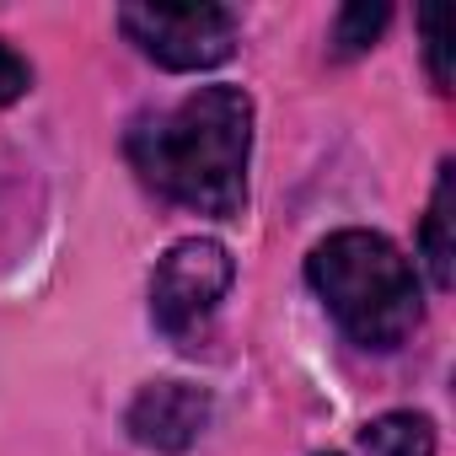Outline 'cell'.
<instances>
[{
    "label": "cell",
    "instance_id": "6da1fadb",
    "mask_svg": "<svg viewBox=\"0 0 456 456\" xmlns=\"http://www.w3.org/2000/svg\"><path fill=\"white\" fill-rule=\"evenodd\" d=\"M253 97L242 86H199L177 108L129 129L134 172L172 204L232 220L248 204Z\"/></svg>",
    "mask_w": 456,
    "mask_h": 456
},
{
    "label": "cell",
    "instance_id": "7a4b0ae2",
    "mask_svg": "<svg viewBox=\"0 0 456 456\" xmlns=\"http://www.w3.org/2000/svg\"><path fill=\"white\" fill-rule=\"evenodd\" d=\"M306 280L360 349H397L424 317L413 264L376 232H333L317 242Z\"/></svg>",
    "mask_w": 456,
    "mask_h": 456
},
{
    "label": "cell",
    "instance_id": "3957f363",
    "mask_svg": "<svg viewBox=\"0 0 456 456\" xmlns=\"http://www.w3.org/2000/svg\"><path fill=\"white\" fill-rule=\"evenodd\" d=\"M237 280V264L220 242L209 237H188L177 248H167V258L151 274V317L167 338H193L225 301Z\"/></svg>",
    "mask_w": 456,
    "mask_h": 456
},
{
    "label": "cell",
    "instance_id": "277c9868",
    "mask_svg": "<svg viewBox=\"0 0 456 456\" xmlns=\"http://www.w3.org/2000/svg\"><path fill=\"white\" fill-rule=\"evenodd\" d=\"M118 28L161 70H209L237 49V17L225 6H124Z\"/></svg>",
    "mask_w": 456,
    "mask_h": 456
},
{
    "label": "cell",
    "instance_id": "5b68a950",
    "mask_svg": "<svg viewBox=\"0 0 456 456\" xmlns=\"http://www.w3.org/2000/svg\"><path fill=\"white\" fill-rule=\"evenodd\" d=\"M124 424H129L134 445L177 456V451H188L204 435V424H209V392L193 387V381H151L129 403Z\"/></svg>",
    "mask_w": 456,
    "mask_h": 456
},
{
    "label": "cell",
    "instance_id": "8992f818",
    "mask_svg": "<svg viewBox=\"0 0 456 456\" xmlns=\"http://www.w3.org/2000/svg\"><path fill=\"white\" fill-rule=\"evenodd\" d=\"M419 253H424L429 285L435 290H451L456 285V167L451 161L435 177L429 215H424V232H419Z\"/></svg>",
    "mask_w": 456,
    "mask_h": 456
},
{
    "label": "cell",
    "instance_id": "52a82bcc",
    "mask_svg": "<svg viewBox=\"0 0 456 456\" xmlns=\"http://www.w3.org/2000/svg\"><path fill=\"white\" fill-rule=\"evenodd\" d=\"M360 456H435V424L424 413H381L360 429Z\"/></svg>",
    "mask_w": 456,
    "mask_h": 456
},
{
    "label": "cell",
    "instance_id": "ba28073f",
    "mask_svg": "<svg viewBox=\"0 0 456 456\" xmlns=\"http://www.w3.org/2000/svg\"><path fill=\"white\" fill-rule=\"evenodd\" d=\"M387 17H392V12L381 6V0H376V6H370V0H360V6H344V12H338V22H333V49H338L344 60L365 54V49L381 38Z\"/></svg>",
    "mask_w": 456,
    "mask_h": 456
},
{
    "label": "cell",
    "instance_id": "9c48e42d",
    "mask_svg": "<svg viewBox=\"0 0 456 456\" xmlns=\"http://www.w3.org/2000/svg\"><path fill=\"white\" fill-rule=\"evenodd\" d=\"M419 28H424V60H429V76H435V86H440V92H451V65H445V17L429 6V12L419 17Z\"/></svg>",
    "mask_w": 456,
    "mask_h": 456
},
{
    "label": "cell",
    "instance_id": "30bf717a",
    "mask_svg": "<svg viewBox=\"0 0 456 456\" xmlns=\"http://www.w3.org/2000/svg\"><path fill=\"white\" fill-rule=\"evenodd\" d=\"M28 86H33V70H28V60H22L17 49H6V44H0V108H6V102H17Z\"/></svg>",
    "mask_w": 456,
    "mask_h": 456
}]
</instances>
